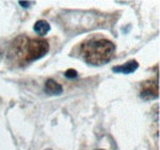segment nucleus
Instances as JSON below:
<instances>
[{
	"label": "nucleus",
	"instance_id": "obj_1",
	"mask_svg": "<svg viewBox=\"0 0 160 150\" xmlns=\"http://www.w3.org/2000/svg\"><path fill=\"white\" fill-rule=\"evenodd\" d=\"M48 51H49L48 41L43 38L19 36L11 43L9 54L12 63L18 65H25L44 57L48 53Z\"/></svg>",
	"mask_w": 160,
	"mask_h": 150
},
{
	"label": "nucleus",
	"instance_id": "obj_2",
	"mask_svg": "<svg viewBox=\"0 0 160 150\" xmlns=\"http://www.w3.org/2000/svg\"><path fill=\"white\" fill-rule=\"evenodd\" d=\"M116 52L113 42L106 38L98 37L88 39L80 47L82 59L90 65H102L108 63Z\"/></svg>",
	"mask_w": 160,
	"mask_h": 150
},
{
	"label": "nucleus",
	"instance_id": "obj_3",
	"mask_svg": "<svg viewBox=\"0 0 160 150\" xmlns=\"http://www.w3.org/2000/svg\"><path fill=\"white\" fill-rule=\"evenodd\" d=\"M139 95L143 100H155L159 96V85L158 80L150 79L144 81L140 85Z\"/></svg>",
	"mask_w": 160,
	"mask_h": 150
},
{
	"label": "nucleus",
	"instance_id": "obj_4",
	"mask_svg": "<svg viewBox=\"0 0 160 150\" xmlns=\"http://www.w3.org/2000/svg\"><path fill=\"white\" fill-rule=\"evenodd\" d=\"M139 64L137 60H129L124 64H121L117 67H113L112 68V72L113 73H118V74H131V73H134L137 69H138Z\"/></svg>",
	"mask_w": 160,
	"mask_h": 150
},
{
	"label": "nucleus",
	"instance_id": "obj_5",
	"mask_svg": "<svg viewBox=\"0 0 160 150\" xmlns=\"http://www.w3.org/2000/svg\"><path fill=\"white\" fill-rule=\"evenodd\" d=\"M44 91L48 95H60L63 92V88L59 82L53 79H48L44 84Z\"/></svg>",
	"mask_w": 160,
	"mask_h": 150
},
{
	"label": "nucleus",
	"instance_id": "obj_6",
	"mask_svg": "<svg viewBox=\"0 0 160 150\" xmlns=\"http://www.w3.org/2000/svg\"><path fill=\"white\" fill-rule=\"evenodd\" d=\"M33 30H35V32H36L37 35L44 36V35H47V33L49 32V30H51V25H49L47 21H44V20H38V21L35 23Z\"/></svg>",
	"mask_w": 160,
	"mask_h": 150
},
{
	"label": "nucleus",
	"instance_id": "obj_7",
	"mask_svg": "<svg viewBox=\"0 0 160 150\" xmlns=\"http://www.w3.org/2000/svg\"><path fill=\"white\" fill-rule=\"evenodd\" d=\"M65 76H67L68 79H74V78L78 76V73H77L74 69H68V70L65 72Z\"/></svg>",
	"mask_w": 160,
	"mask_h": 150
},
{
	"label": "nucleus",
	"instance_id": "obj_8",
	"mask_svg": "<svg viewBox=\"0 0 160 150\" xmlns=\"http://www.w3.org/2000/svg\"><path fill=\"white\" fill-rule=\"evenodd\" d=\"M19 4H20L21 6H23V8H28V6H30V2H28V1H27V2H25V1H20Z\"/></svg>",
	"mask_w": 160,
	"mask_h": 150
}]
</instances>
